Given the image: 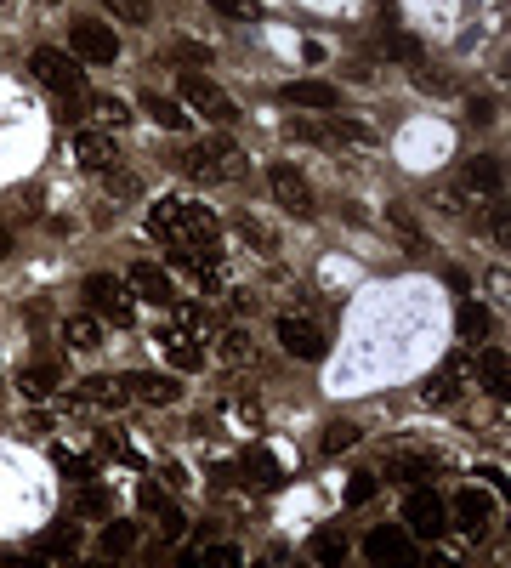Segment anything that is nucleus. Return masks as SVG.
<instances>
[{
  "mask_svg": "<svg viewBox=\"0 0 511 568\" xmlns=\"http://www.w3.org/2000/svg\"><path fill=\"white\" fill-rule=\"evenodd\" d=\"M29 69H35V80L46 91H57V103L69 108V114L86 108V74H80V57H69L63 46H35V52H29Z\"/></svg>",
  "mask_w": 511,
  "mask_h": 568,
  "instance_id": "f257e3e1",
  "label": "nucleus"
},
{
  "mask_svg": "<svg viewBox=\"0 0 511 568\" xmlns=\"http://www.w3.org/2000/svg\"><path fill=\"white\" fill-rule=\"evenodd\" d=\"M165 245H182L188 256H199L205 267H216V250H222V222H216V211L188 205V199H182L177 228H171V239H165Z\"/></svg>",
  "mask_w": 511,
  "mask_h": 568,
  "instance_id": "f03ea898",
  "label": "nucleus"
},
{
  "mask_svg": "<svg viewBox=\"0 0 511 568\" xmlns=\"http://www.w3.org/2000/svg\"><path fill=\"white\" fill-rule=\"evenodd\" d=\"M177 91H182V103H188V114H199V120H211V125H233V120H239V103H233L222 86H216L211 74L188 69V74L177 80Z\"/></svg>",
  "mask_w": 511,
  "mask_h": 568,
  "instance_id": "7ed1b4c3",
  "label": "nucleus"
},
{
  "mask_svg": "<svg viewBox=\"0 0 511 568\" xmlns=\"http://www.w3.org/2000/svg\"><path fill=\"white\" fill-rule=\"evenodd\" d=\"M86 302H91V313L108 319L114 330L137 324V296H131V284L114 279V273H86Z\"/></svg>",
  "mask_w": 511,
  "mask_h": 568,
  "instance_id": "20e7f679",
  "label": "nucleus"
},
{
  "mask_svg": "<svg viewBox=\"0 0 511 568\" xmlns=\"http://www.w3.org/2000/svg\"><path fill=\"white\" fill-rule=\"evenodd\" d=\"M273 330H279V347H284L290 358H307V364H318V358L330 353V336H324V330H318L307 313H284Z\"/></svg>",
  "mask_w": 511,
  "mask_h": 568,
  "instance_id": "39448f33",
  "label": "nucleus"
},
{
  "mask_svg": "<svg viewBox=\"0 0 511 568\" xmlns=\"http://www.w3.org/2000/svg\"><path fill=\"white\" fill-rule=\"evenodd\" d=\"M69 57H80V63H114L120 57V40H114V29L97 18H74L69 23Z\"/></svg>",
  "mask_w": 511,
  "mask_h": 568,
  "instance_id": "423d86ee",
  "label": "nucleus"
},
{
  "mask_svg": "<svg viewBox=\"0 0 511 568\" xmlns=\"http://www.w3.org/2000/svg\"><path fill=\"white\" fill-rule=\"evenodd\" d=\"M404 523H409V534L438 540V534L449 529V506H443V495H432V489H409L404 495Z\"/></svg>",
  "mask_w": 511,
  "mask_h": 568,
  "instance_id": "0eeeda50",
  "label": "nucleus"
},
{
  "mask_svg": "<svg viewBox=\"0 0 511 568\" xmlns=\"http://www.w3.org/2000/svg\"><path fill=\"white\" fill-rule=\"evenodd\" d=\"M267 188H273V199H279L290 216H313V211H318L313 182L301 177L296 165H273V171H267Z\"/></svg>",
  "mask_w": 511,
  "mask_h": 568,
  "instance_id": "6e6552de",
  "label": "nucleus"
},
{
  "mask_svg": "<svg viewBox=\"0 0 511 568\" xmlns=\"http://www.w3.org/2000/svg\"><path fill=\"white\" fill-rule=\"evenodd\" d=\"M364 557H370V563L409 568V563H415V546H409V529H398V523H375V529L364 534Z\"/></svg>",
  "mask_w": 511,
  "mask_h": 568,
  "instance_id": "1a4fd4ad",
  "label": "nucleus"
},
{
  "mask_svg": "<svg viewBox=\"0 0 511 568\" xmlns=\"http://www.w3.org/2000/svg\"><path fill=\"white\" fill-rule=\"evenodd\" d=\"M154 341H159V353L171 358L182 375H194V370H205V341L194 336V330H182V324H159L154 330Z\"/></svg>",
  "mask_w": 511,
  "mask_h": 568,
  "instance_id": "9d476101",
  "label": "nucleus"
},
{
  "mask_svg": "<svg viewBox=\"0 0 511 568\" xmlns=\"http://www.w3.org/2000/svg\"><path fill=\"white\" fill-rule=\"evenodd\" d=\"M460 188L472 199H500V188H506V165L494 160V154H477V160L460 165Z\"/></svg>",
  "mask_w": 511,
  "mask_h": 568,
  "instance_id": "9b49d317",
  "label": "nucleus"
},
{
  "mask_svg": "<svg viewBox=\"0 0 511 568\" xmlns=\"http://www.w3.org/2000/svg\"><path fill=\"white\" fill-rule=\"evenodd\" d=\"M460 398H466V370H460V364H438V370L421 381L426 409H449V404H460Z\"/></svg>",
  "mask_w": 511,
  "mask_h": 568,
  "instance_id": "f8f14e48",
  "label": "nucleus"
},
{
  "mask_svg": "<svg viewBox=\"0 0 511 568\" xmlns=\"http://www.w3.org/2000/svg\"><path fill=\"white\" fill-rule=\"evenodd\" d=\"M114 160H120V142L108 137V131H80V137H74V165H80V171H97V177H103V171H114Z\"/></svg>",
  "mask_w": 511,
  "mask_h": 568,
  "instance_id": "ddd939ff",
  "label": "nucleus"
},
{
  "mask_svg": "<svg viewBox=\"0 0 511 568\" xmlns=\"http://www.w3.org/2000/svg\"><path fill=\"white\" fill-rule=\"evenodd\" d=\"M125 284H131V296H142V302H154V307L177 302V290H171V273H165L159 262H137L131 273H125Z\"/></svg>",
  "mask_w": 511,
  "mask_h": 568,
  "instance_id": "4468645a",
  "label": "nucleus"
},
{
  "mask_svg": "<svg viewBox=\"0 0 511 568\" xmlns=\"http://www.w3.org/2000/svg\"><path fill=\"white\" fill-rule=\"evenodd\" d=\"M205 148H211V160H216V182H245L250 154L239 148V142L233 137H205Z\"/></svg>",
  "mask_w": 511,
  "mask_h": 568,
  "instance_id": "2eb2a0df",
  "label": "nucleus"
},
{
  "mask_svg": "<svg viewBox=\"0 0 511 568\" xmlns=\"http://www.w3.org/2000/svg\"><path fill=\"white\" fill-rule=\"evenodd\" d=\"M125 392H131V398H142V404H177V398H182V381L154 375V370H137L131 381H125Z\"/></svg>",
  "mask_w": 511,
  "mask_h": 568,
  "instance_id": "dca6fc26",
  "label": "nucleus"
},
{
  "mask_svg": "<svg viewBox=\"0 0 511 568\" xmlns=\"http://www.w3.org/2000/svg\"><path fill=\"white\" fill-rule=\"evenodd\" d=\"M279 97H284L290 108H324V114H330V108H341V91L324 86V80H290Z\"/></svg>",
  "mask_w": 511,
  "mask_h": 568,
  "instance_id": "f3484780",
  "label": "nucleus"
},
{
  "mask_svg": "<svg viewBox=\"0 0 511 568\" xmlns=\"http://www.w3.org/2000/svg\"><path fill=\"white\" fill-rule=\"evenodd\" d=\"M443 506H449V523H460L466 534H477L489 523V495H483V489H460V495L443 500Z\"/></svg>",
  "mask_w": 511,
  "mask_h": 568,
  "instance_id": "a211bd4d",
  "label": "nucleus"
},
{
  "mask_svg": "<svg viewBox=\"0 0 511 568\" xmlns=\"http://www.w3.org/2000/svg\"><path fill=\"white\" fill-rule=\"evenodd\" d=\"M477 387L489 392V398H511V358L500 347H489V353L477 358Z\"/></svg>",
  "mask_w": 511,
  "mask_h": 568,
  "instance_id": "6ab92c4d",
  "label": "nucleus"
},
{
  "mask_svg": "<svg viewBox=\"0 0 511 568\" xmlns=\"http://www.w3.org/2000/svg\"><path fill=\"white\" fill-rule=\"evenodd\" d=\"M142 512L159 517V534H165V540H182V534H188V517H182V506H177L171 495H159V489H142Z\"/></svg>",
  "mask_w": 511,
  "mask_h": 568,
  "instance_id": "aec40b11",
  "label": "nucleus"
},
{
  "mask_svg": "<svg viewBox=\"0 0 511 568\" xmlns=\"http://www.w3.org/2000/svg\"><path fill=\"white\" fill-rule=\"evenodd\" d=\"M239 478H245L250 489H279L284 472H279V461H273L267 449H245V455H239Z\"/></svg>",
  "mask_w": 511,
  "mask_h": 568,
  "instance_id": "412c9836",
  "label": "nucleus"
},
{
  "mask_svg": "<svg viewBox=\"0 0 511 568\" xmlns=\"http://www.w3.org/2000/svg\"><path fill=\"white\" fill-rule=\"evenodd\" d=\"M137 540H142V534H137V523H131V517H108L103 534H97V551L120 563V557H131V546H137Z\"/></svg>",
  "mask_w": 511,
  "mask_h": 568,
  "instance_id": "4be33fe9",
  "label": "nucleus"
},
{
  "mask_svg": "<svg viewBox=\"0 0 511 568\" xmlns=\"http://www.w3.org/2000/svg\"><path fill=\"white\" fill-rule=\"evenodd\" d=\"M120 398H125V387H120V381H108V375H91V381H80V387H74V398H69V404L120 409Z\"/></svg>",
  "mask_w": 511,
  "mask_h": 568,
  "instance_id": "5701e85b",
  "label": "nucleus"
},
{
  "mask_svg": "<svg viewBox=\"0 0 511 568\" xmlns=\"http://www.w3.org/2000/svg\"><path fill=\"white\" fill-rule=\"evenodd\" d=\"M57 381H63V364H46V358H40V364H29V370L18 375V392L23 398H52Z\"/></svg>",
  "mask_w": 511,
  "mask_h": 568,
  "instance_id": "b1692460",
  "label": "nucleus"
},
{
  "mask_svg": "<svg viewBox=\"0 0 511 568\" xmlns=\"http://www.w3.org/2000/svg\"><path fill=\"white\" fill-rule=\"evenodd\" d=\"M142 114H148V120H159V125H171V131H188V120H194L182 103L159 97V91H142Z\"/></svg>",
  "mask_w": 511,
  "mask_h": 568,
  "instance_id": "393cba45",
  "label": "nucleus"
},
{
  "mask_svg": "<svg viewBox=\"0 0 511 568\" xmlns=\"http://www.w3.org/2000/svg\"><path fill=\"white\" fill-rule=\"evenodd\" d=\"M177 165H182V177L216 182V160H211V148H205V142H188V148H177Z\"/></svg>",
  "mask_w": 511,
  "mask_h": 568,
  "instance_id": "a878e982",
  "label": "nucleus"
},
{
  "mask_svg": "<svg viewBox=\"0 0 511 568\" xmlns=\"http://www.w3.org/2000/svg\"><path fill=\"white\" fill-rule=\"evenodd\" d=\"M233 228H239V239H245L250 250H262V256H273V250H279V239H273V228H267L262 216L239 211V216H233Z\"/></svg>",
  "mask_w": 511,
  "mask_h": 568,
  "instance_id": "bb28decb",
  "label": "nucleus"
},
{
  "mask_svg": "<svg viewBox=\"0 0 511 568\" xmlns=\"http://www.w3.org/2000/svg\"><path fill=\"white\" fill-rule=\"evenodd\" d=\"M455 336L472 341V347H477V341H489V307H483V302L460 307V313H455Z\"/></svg>",
  "mask_w": 511,
  "mask_h": 568,
  "instance_id": "cd10ccee",
  "label": "nucleus"
},
{
  "mask_svg": "<svg viewBox=\"0 0 511 568\" xmlns=\"http://www.w3.org/2000/svg\"><path fill=\"white\" fill-rule=\"evenodd\" d=\"M63 336H69V347H74V353H91V347L103 341V319H97V313H80V319H69V324H63Z\"/></svg>",
  "mask_w": 511,
  "mask_h": 568,
  "instance_id": "c85d7f7f",
  "label": "nucleus"
},
{
  "mask_svg": "<svg viewBox=\"0 0 511 568\" xmlns=\"http://www.w3.org/2000/svg\"><path fill=\"white\" fill-rule=\"evenodd\" d=\"M177 211H182V199H154V211H148V233H154L159 245H165V239H171V228H177Z\"/></svg>",
  "mask_w": 511,
  "mask_h": 568,
  "instance_id": "c756f323",
  "label": "nucleus"
},
{
  "mask_svg": "<svg viewBox=\"0 0 511 568\" xmlns=\"http://www.w3.org/2000/svg\"><path fill=\"white\" fill-rule=\"evenodd\" d=\"M409 74H415V86H432L438 97H449V91H455V74H443L438 63H426V57H415V63H409Z\"/></svg>",
  "mask_w": 511,
  "mask_h": 568,
  "instance_id": "7c9ffc66",
  "label": "nucleus"
},
{
  "mask_svg": "<svg viewBox=\"0 0 511 568\" xmlns=\"http://www.w3.org/2000/svg\"><path fill=\"white\" fill-rule=\"evenodd\" d=\"M313 557L318 563H341V557H347V534L341 529H318L313 534Z\"/></svg>",
  "mask_w": 511,
  "mask_h": 568,
  "instance_id": "2f4dec72",
  "label": "nucleus"
},
{
  "mask_svg": "<svg viewBox=\"0 0 511 568\" xmlns=\"http://www.w3.org/2000/svg\"><path fill=\"white\" fill-rule=\"evenodd\" d=\"M387 222H392V228H398V239H404V250H415V256H421V250H426V239H421V228H415V216H409L404 205H392V211H387Z\"/></svg>",
  "mask_w": 511,
  "mask_h": 568,
  "instance_id": "473e14b6",
  "label": "nucleus"
},
{
  "mask_svg": "<svg viewBox=\"0 0 511 568\" xmlns=\"http://www.w3.org/2000/svg\"><path fill=\"white\" fill-rule=\"evenodd\" d=\"M353 444H358V426L353 421L324 426V438H318V449H324V455H341V449H353Z\"/></svg>",
  "mask_w": 511,
  "mask_h": 568,
  "instance_id": "72a5a7b5",
  "label": "nucleus"
},
{
  "mask_svg": "<svg viewBox=\"0 0 511 568\" xmlns=\"http://www.w3.org/2000/svg\"><path fill=\"white\" fill-rule=\"evenodd\" d=\"M57 472L74 478V483H91V478H97V461H91V455H69V449H57Z\"/></svg>",
  "mask_w": 511,
  "mask_h": 568,
  "instance_id": "f704fd0d",
  "label": "nucleus"
},
{
  "mask_svg": "<svg viewBox=\"0 0 511 568\" xmlns=\"http://www.w3.org/2000/svg\"><path fill=\"white\" fill-rule=\"evenodd\" d=\"M432 466H438V455H398V461H392V478H404V483L432 478Z\"/></svg>",
  "mask_w": 511,
  "mask_h": 568,
  "instance_id": "c9c22d12",
  "label": "nucleus"
},
{
  "mask_svg": "<svg viewBox=\"0 0 511 568\" xmlns=\"http://www.w3.org/2000/svg\"><path fill=\"white\" fill-rule=\"evenodd\" d=\"M69 551H74V523L40 534V557H69Z\"/></svg>",
  "mask_w": 511,
  "mask_h": 568,
  "instance_id": "e433bc0d",
  "label": "nucleus"
},
{
  "mask_svg": "<svg viewBox=\"0 0 511 568\" xmlns=\"http://www.w3.org/2000/svg\"><path fill=\"white\" fill-rule=\"evenodd\" d=\"M108 12L120 23H131V29H142L148 23V0H108Z\"/></svg>",
  "mask_w": 511,
  "mask_h": 568,
  "instance_id": "4c0bfd02",
  "label": "nucleus"
},
{
  "mask_svg": "<svg viewBox=\"0 0 511 568\" xmlns=\"http://www.w3.org/2000/svg\"><path fill=\"white\" fill-rule=\"evenodd\" d=\"M74 512L80 517H108V495L97 489V483H86V495L74 500Z\"/></svg>",
  "mask_w": 511,
  "mask_h": 568,
  "instance_id": "58836bf2",
  "label": "nucleus"
},
{
  "mask_svg": "<svg viewBox=\"0 0 511 568\" xmlns=\"http://www.w3.org/2000/svg\"><path fill=\"white\" fill-rule=\"evenodd\" d=\"M177 324H182V330H194V336H199V341L211 336V319H205V313H199V307H194V302H182V307H177Z\"/></svg>",
  "mask_w": 511,
  "mask_h": 568,
  "instance_id": "ea45409f",
  "label": "nucleus"
},
{
  "mask_svg": "<svg viewBox=\"0 0 511 568\" xmlns=\"http://www.w3.org/2000/svg\"><path fill=\"white\" fill-rule=\"evenodd\" d=\"M370 500H375V478L370 472H358V478L347 483V506H370Z\"/></svg>",
  "mask_w": 511,
  "mask_h": 568,
  "instance_id": "a19ab883",
  "label": "nucleus"
},
{
  "mask_svg": "<svg viewBox=\"0 0 511 568\" xmlns=\"http://www.w3.org/2000/svg\"><path fill=\"white\" fill-rule=\"evenodd\" d=\"M91 108H97V120H108V125H125V120H131V108L114 103V97H97Z\"/></svg>",
  "mask_w": 511,
  "mask_h": 568,
  "instance_id": "79ce46f5",
  "label": "nucleus"
},
{
  "mask_svg": "<svg viewBox=\"0 0 511 568\" xmlns=\"http://www.w3.org/2000/svg\"><path fill=\"white\" fill-rule=\"evenodd\" d=\"M222 358H250V336H245V330H228V336H222Z\"/></svg>",
  "mask_w": 511,
  "mask_h": 568,
  "instance_id": "37998d69",
  "label": "nucleus"
},
{
  "mask_svg": "<svg viewBox=\"0 0 511 568\" xmlns=\"http://www.w3.org/2000/svg\"><path fill=\"white\" fill-rule=\"evenodd\" d=\"M171 57H177V63H199V69H205V46H194V40H177V46H171Z\"/></svg>",
  "mask_w": 511,
  "mask_h": 568,
  "instance_id": "c03bdc74",
  "label": "nucleus"
},
{
  "mask_svg": "<svg viewBox=\"0 0 511 568\" xmlns=\"http://www.w3.org/2000/svg\"><path fill=\"white\" fill-rule=\"evenodd\" d=\"M103 177H108V171H103ZM108 194L131 199V194H137V177H131V171H114V177H108Z\"/></svg>",
  "mask_w": 511,
  "mask_h": 568,
  "instance_id": "a18cd8bd",
  "label": "nucleus"
},
{
  "mask_svg": "<svg viewBox=\"0 0 511 568\" xmlns=\"http://www.w3.org/2000/svg\"><path fill=\"white\" fill-rule=\"evenodd\" d=\"M216 12H222V18H256V6H250V0H211Z\"/></svg>",
  "mask_w": 511,
  "mask_h": 568,
  "instance_id": "49530a36",
  "label": "nucleus"
},
{
  "mask_svg": "<svg viewBox=\"0 0 511 568\" xmlns=\"http://www.w3.org/2000/svg\"><path fill=\"white\" fill-rule=\"evenodd\" d=\"M205 563H216V568H233V563H239V551H233V546H211V551H205Z\"/></svg>",
  "mask_w": 511,
  "mask_h": 568,
  "instance_id": "de8ad7c7",
  "label": "nucleus"
},
{
  "mask_svg": "<svg viewBox=\"0 0 511 568\" xmlns=\"http://www.w3.org/2000/svg\"><path fill=\"white\" fill-rule=\"evenodd\" d=\"M6 250H12V239H6V222H0V256H6Z\"/></svg>",
  "mask_w": 511,
  "mask_h": 568,
  "instance_id": "09e8293b",
  "label": "nucleus"
}]
</instances>
